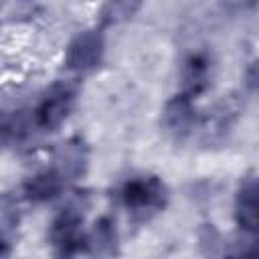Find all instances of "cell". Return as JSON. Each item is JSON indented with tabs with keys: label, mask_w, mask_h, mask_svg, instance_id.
<instances>
[{
	"label": "cell",
	"mask_w": 259,
	"mask_h": 259,
	"mask_svg": "<svg viewBox=\"0 0 259 259\" xmlns=\"http://www.w3.org/2000/svg\"><path fill=\"white\" fill-rule=\"evenodd\" d=\"M83 212L79 206H65L51 225V245L59 255H75L87 247V235L83 233Z\"/></svg>",
	"instance_id": "obj_2"
},
{
	"label": "cell",
	"mask_w": 259,
	"mask_h": 259,
	"mask_svg": "<svg viewBox=\"0 0 259 259\" xmlns=\"http://www.w3.org/2000/svg\"><path fill=\"white\" fill-rule=\"evenodd\" d=\"M119 198L136 214L156 212L166 204V186L156 176H136L121 186Z\"/></svg>",
	"instance_id": "obj_1"
},
{
	"label": "cell",
	"mask_w": 259,
	"mask_h": 259,
	"mask_svg": "<svg viewBox=\"0 0 259 259\" xmlns=\"http://www.w3.org/2000/svg\"><path fill=\"white\" fill-rule=\"evenodd\" d=\"M144 0H105L99 12L101 26H115L121 24L138 14Z\"/></svg>",
	"instance_id": "obj_11"
},
{
	"label": "cell",
	"mask_w": 259,
	"mask_h": 259,
	"mask_svg": "<svg viewBox=\"0 0 259 259\" xmlns=\"http://www.w3.org/2000/svg\"><path fill=\"white\" fill-rule=\"evenodd\" d=\"M208 79H210L208 57L204 53L190 55L182 67V91L196 97L200 91H204V87L208 85Z\"/></svg>",
	"instance_id": "obj_8"
},
{
	"label": "cell",
	"mask_w": 259,
	"mask_h": 259,
	"mask_svg": "<svg viewBox=\"0 0 259 259\" xmlns=\"http://www.w3.org/2000/svg\"><path fill=\"white\" fill-rule=\"evenodd\" d=\"M245 87L251 93H259V59H255L245 71Z\"/></svg>",
	"instance_id": "obj_12"
},
{
	"label": "cell",
	"mask_w": 259,
	"mask_h": 259,
	"mask_svg": "<svg viewBox=\"0 0 259 259\" xmlns=\"http://www.w3.org/2000/svg\"><path fill=\"white\" fill-rule=\"evenodd\" d=\"M77 99V89L73 85H57L53 87L42 101L36 105L34 115H32V125L45 132L57 130L71 113L73 105Z\"/></svg>",
	"instance_id": "obj_3"
},
{
	"label": "cell",
	"mask_w": 259,
	"mask_h": 259,
	"mask_svg": "<svg viewBox=\"0 0 259 259\" xmlns=\"http://www.w3.org/2000/svg\"><path fill=\"white\" fill-rule=\"evenodd\" d=\"M115 225L111 219H99L93 227V231L87 235V249L93 255H113L115 253Z\"/></svg>",
	"instance_id": "obj_10"
},
{
	"label": "cell",
	"mask_w": 259,
	"mask_h": 259,
	"mask_svg": "<svg viewBox=\"0 0 259 259\" xmlns=\"http://www.w3.org/2000/svg\"><path fill=\"white\" fill-rule=\"evenodd\" d=\"M196 113H194V97L180 91L174 95L162 111V125L172 138H186L194 127Z\"/></svg>",
	"instance_id": "obj_5"
},
{
	"label": "cell",
	"mask_w": 259,
	"mask_h": 259,
	"mask_svg": "<svg viewBox=\"0 0 259 259\" xmlns=\"http://www.w3.org/2000/svg\"><path fill=\"white\" fill-rule=\"evenodd\" d=\"M235 221L245 233H259V178L241 184L235 198Z\"/></svg>",
	"instance_id": "obj_6"
},
{
	"label": "cell",
	"mask_w": 259,
	"mask_h": 259,
	"mask_svg": "<svg viewBox=\"0 0 259 259\" xmlns=\"http://www.w3.org/2000/svg\"><path fill=\"white\" fill-rule=\"evenodd\" d=\"M259 0H225V6L231 10H249L257 4Z\"/></svg>",
	"instance_id": "obj_13"
},
{
	"label": "cell",
	"mask_w": 259,
	"mask_h": 259,
	"mask_svg": "<svg viewBox=\"0 0 259 259\" xmlns=\"http://www.w3.org/2000/svg\"><path fill=\"white\" fill-rule=\"evenodd\" d=\"M63 186H65V176L57 168L42 170L24 184V196L32 202H47L55 198L63 190Z\"/></svg>",
	"instance_id": "obj_7"
},
{
	"label": "cell",
	"mask_w": 259,
	"mask_h": 259,
	"mask_svg": "<svg viewBox=\"0 0 259 259\" xmlns=\"http://www.w3.org/2000/svg\"><path fill=\"white\" fill-rule=\"evenodd\" d=\"M57 170L65 176V180H75L83 174L87 164V150L81 140H69L65 142L57 152Z\"/></svg>",
	"instance_id": "obj_9"
},
{
	"label": "cell",
	"mask_w": 259,
	"mask_h": 259,
	"mask_svg": "<svg viewBox=\"0 0 259 259\" xmlns=\"http://www.w3.org/2000/svg\"><path fill=\"white\" fill-rule=\"evenodd\" d=\"M103 57V34L101 30H83L67 47L65 65L71 71L87 73L101 63Z\"/></svg>",
	"instance_id": "obj_4"
}]
</instances>
